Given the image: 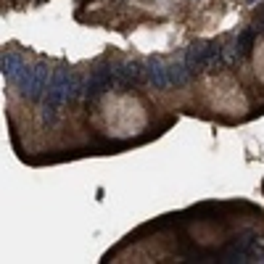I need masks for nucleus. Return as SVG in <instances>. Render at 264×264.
I'll list each match as a JSON object with an SVG mask.
<instances>
[{
  "label": "nucleus",
  "instance_id": "1",
  "mask_svg": "<svg viewBox=\"0 0 264 264\" xmlns=\"http://www.w3.org/2000/svg\"><path fill=\"white\" fill-rule=\"evenodd\" d=\"M85 92L82 80L69 69H53V77L48 82V90L42 95V124L45 127H53L61 116V108L66 103H74Z\"/></svg>",
  "mask_w": 264,
  "mask_h": 264
},
{
  "label": "nucleus",
  "instance_id": "2",
  "mask_svg": "<svg viewBox=\"0 0 264 264\" xmlns=\"http://www.w3.org/2000/svg\"><path fill=\"white\" fill-rule=\"evenodd\" d=\"M53 77V69L45 64H27L21 69V74L13 80L11 85L16 87L27 101H42L45 90H48V82Z\"/></svg>",
  "mask_w": 264,
  "mask_h": 264
},
{
  "label": "nucleus",
  "instance_id": "3",
  "mask_svg": "<svg viewBox=\"0 0 264 264\" xmlns=\"http://www.w3.org/2000/svg\"><path fill=\"white\" fill-rule=\"evenodd\" d=\"M182 61H185V66L190 69V74H198V71H204V69L222 61V45L214 42V40L211 42H193Z\"/></svg>",
  "mask_w": 264,
  "mask_h": 264
},
{
  "label": "nucleus",
  "instance_id": "4",
  "mask_svg": "<svg viewBox=\"0 0 264 264\" xmlns=\"http://www.w3.org/2000/svg\"><path fill=\"white\" fill-rule=\"evenodd\" d=\"M259 254H261V248H259V241H256V232L246 230L243 235L230 241L222 251L217 254V259L220 261H248V259H256Z\"/></svg>",
  "mask_w": 264,
  "mask_h": 264
},
{
  "label": "nucleus",
  "instance_id": "5",
  "mask_svg": "<svg viewBox=\"0 0 264 264\" xmlns=\"http://www.w3.org/2000/svg\"><path fill=\"white\" fill-rule=\"evenodd\" d=\"M116 85V80H114V71H111V66H101V69H95L90 74V80L85 82V92L82 95L87 98V103H95L103 92H108Z\"/></svg>",
  "mask_w": 264,
  "mask_h": 264
},
{
  "label": "nucleus",
  "instance_id": "6",
  "mask_svg": "<svg viewBox=\"0 0 264 264\" xmlns=\"http://www.w3.org/2000/svg\"><path fill=\"white\" fill-rule=\"evenodd\" d=\"M114 71V80L122 87H132V85H140L146 80V66L137 64V61H119V64H108Z\"/></svg>",
  "mask_w": 264,
  "mask_h": 264
},
{
  "label": "nucleus",
  "instance_id": "7",
  "mask_svg": "<svg viewBox=\"0 0 264 264\" xmlns=\"http://www.w3.org/2000/svg\"><path fill=\"white\" fill-rule=\"evenodd\" d=\"M143 66H146V82L148 85L159 87V90L169 87V61L156 56V58H148Z\"/></svg>",
  "mask_w": 264,
  "mask_h": 264
},
{
  "label": "nucleus",
  "instance_id": "8",
  "mask_svg": "<svg viewBox=\"0 0 264 264\" xmlns=\"http://www.w3.org/2000/svg\"><path fill=\"white\" fill-rule=\"evenodd\" d=\"M256 29L251 27V29H243V32L238 35V40H235V56L238 58H248L251 56V51H254V42H256Z\"/></svg>",
  "mask_w": 264,
  "mask_h": 264
},
{
  "label": "nucleus",
  "instance_id": "9",
  "mask_svg": "<svg viewBox=\"0 0 264 264\" xmlns=\"http://www.w3.org/2000/svg\"><path fill=\"white\" fill-rule=\"evenodd\" d=\"M24 66H27V61H24L21 56H16V53H6V56H3V77H6L8 82L16 80Z\"/></svg>",
  "mask_w": 264,
  "mask_h": 264
},
{
  "label": "nucleus",
  "instance_id": "10",
  "mask_svg": "<svg viewBox=\"0 0 264 264\" xmlns=\"http://www.w3.org/2000/svg\"><path fill=\"white\" fill-rule=\"evenodd\" d=\"M254 29H256V32H264V11L256 13V27Z\"/></svg>",
  "mask_w": 264,
  "mask_h": 264
},
{
  "label": "nucleus",
  "instance_id": "11",
  "mask_svg": "<svg viewBox=\"0 0 264 264\" xmlns=\"http://www.w3.org/2000/svg\"><path fill=\"white\" fill-rule=\"evenodd\" d=\"M248 3H256V0H248Z\"/></svg>",
  "mask_w": 264,
  "mask_h": 264
}]
</instances>
